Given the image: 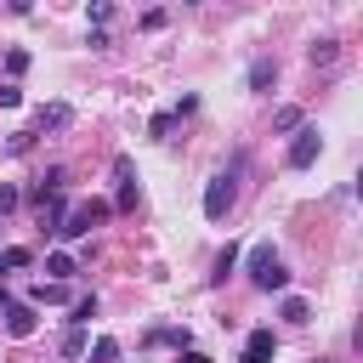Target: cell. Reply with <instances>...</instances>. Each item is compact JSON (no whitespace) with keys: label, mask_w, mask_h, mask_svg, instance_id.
Returning <instances> with one entry per match:
<instances>
[{"label":"cell","mask_w":363,"mask_h":363,"mask_svg":"<svg viewBox=\"0 0 363 363\" xmlns=\"http://www.w3.org/2000/svg\"><path fill=\"white\" fill-rule=\"evenodd\" d=\"M17 204H23V193H17V187H11V182H0V216H11V210H17Z\"/></svg>","instance_id":"cell-20"},{"label":"cell","mask_w":363,"mask_h":363,"mask_svg":"<svg viewBox=\"0 0 363 363\" xmlns=\"http://www.w3.org/2000/svg\"><path fill=\"white\" fill-rule=\"evenodd\" d=\"M278 318H284V323H306V318H312V306H306L301 295H284V306H278Z\"/></svg>","instance_id":"cell-13"},{"label":"cell","mask_w":363,"mask_h":363,"mask_svg":"<svg viewBox=\"0 0 363 363\" xmlns=\"http://www.w3.org/2000/svg\"><path fill=\"white\" fill-rule=\"evenodd\" d=\"M278 357V335L272 329H250L244 335V363H272Z\"/></svg>","instance_id":"cell-5"},{"label":"cell","mask_w":363,"mask_h":363,"mask_svg":"<svg viewBox=\"0 0 363 363\" xmlns=\"http://www.w3.org/2000/svg\"><path fill=\"white\" fill-rule=\"evenodd\" d=\"M0 306H11V295H6V284H0Z\"/></svg>","instance_id":"cell-27"},{"label":"cell","mask_w":363,"mask_h":363,"mask_svg":"<svg viewBox=\"0 0 363 363\" xmlns=\"http://www.w3.org/2000/svg\"><path fill=\"white\" fill-rule=\"evenodd\" d=\"M113 182H119V199H113V210H136V176H130V159H125V153L113 159Z\"/></svg>","instance_id":"cell-7"},{"label":"cell","mask_w":363,"mask_h":363,"mask_svg":"<svg viewBox=\"0 0 363 363\" xmlns=\"http://www.w3.org/2000/svg\"><path fill=\"white\" fill-rule=\"evenodd\" d=\"M318 153H323V130L318 125H301L295 142H289V153H284V164L289 170H306V164H318Z\"/></svg>","instance_id":"cell-4"},{"label":"cell","mask_w":363,"mask_h":363,"mask_svg":"<svg viewBox=\"0 0 363 363\" xmlns=\"http://www.w3.org/2000/svg\"><path fill=\"white\" fill-rule=\"evenodd\" d=\"M91 318H96V295H79V301H74V318H68V329H85Z\"/></svg>","instance_id":"cell-14"},{"label":"cell","mask_w":363,"mask_h":363,"mask_svg":"<svg viewBox=\"0 0 363 363\" xmlns=\"http://www.w3.org/2000/svg\"><path fill=\"white\" fill-rule=\"evenodd\" d=\"M301 125H306V119H301V108H278V113H272V130H289V136H295Z\"/></svg>","instance_id":"cell-15"},{"label":"cell","mask_w":363,"mask_h":363,"mask_svg":"<svg viewBox=\"0 0 363 363\" xmlns=\"http://www.w3.org/2000/svg\"><path fill=\"white\" fill-rule=\"evenodd\" d=\"M34 323H40V318H34V306H28V301H11V306H6V335H11V340H28V335H34Z\"/></svg>","instance_id":"cell-6"},{"label":"cell","mask_w":363,"mask_h":363,"mask_svg":"<svg viewBox=\"0 0 363 363\" xmlns=\"http://www.w3.org/2000/svg\"><path fill=\"white\" fill-rule=\"evenodd\" d=\"M6 147H11V153H28V147H34V130H17V136H11Z\"/></svg>","instance_id":"cell-24"},{"label":"cell","mask_w":363,"mask_h":363,"mask_svg":"<svg viewBox=\"0 0 363 363\" xmlns=\"http://www.w3.org/2000/svg\"><path fill=\"white\" fill-rule=\"evenodd\" d=\"M23 267H34V250H23V244L0 250V272H23Z\"/></svg>","instance_id":"cell-12"},{"label":"cell","mask_w":363,"mask_h":363,"mask_svg":"<svg viewBox=\"0 0 363 363\" xmlns=\"http://www.w3.org/2000/svg\"><path fill=\"white\" fill-rule=\"evenodd\" d=\"M68 125H74V108L68 102H45L34 113V130H68Z\"/></svg>","instance_id":"cell-8"},{"label":"cell","mask_w":363,"mask_h":363,"mask_svg":"<svg viewBox=\"0 0 363 363\" xmlns=\"http://www.w3.org/2000/svg\"><path fill=\"white\" fill-rule=\"evenodd\" d=\"M108 17H113V6H108V0H96V6H91V28H108Z\"/></svg>","instance_id":"cell-22"},{"label":"cell","mask_w":363,"mask_h":363,"mask_svg":"<svg viewBox=\"0 0 363 363\" xmlns=\"http://www.w3.org/2000/svg\"><path fill=\"white\" fill-rule=\"evenodd\" d=\"M238 170H244V159H233V170L210 176V187H204V216L210 221H227V210L238 204Z\"/></svg>","instance_id":"cell-2"},{"label":"cell","mask_w":363,"mask_h":363,"mask_svg":"<svg viewBox=\"0 0 363 363\" xmlns=\"http://www.w3.org/2000/svg\"><path fill=\"white\" fill-rule=\"evenodd\" d=\"M102 216H108V204H102V199H85V204H68L62 221H57L51 233H57V238H85L91 221H102Z\"/></svg>","instance_id":"cell-3"},{"label":"cell","mask_w":363,"mask_h":363,"mask_svg":"<svg viewBox=\"0 0 363 363\" xmlns=\"http://www.w3.org/2000/svg\"><path fill=\"white\" fill-rule=\"evenodd\" d=\"M113 357H119V340H113V335L91 340V363H113Z\"/></svg>","instance_id":"cell-18"},{"label":"cell","mask_w":363,"mask_h":363,"mask_svg":"<svg viewBox=\"0 0 363 363\" xmlns=\"http://www.w3.org/2000/svg\"><path fill=\"white\" fill-rule=\"evenodd\" d=\"M272 79H278V62L272 57H255L250 62V91H272Z\"/></svg>","instance_id":"cell-10"},{"label":"cell","mask_w":363,"mask_h":363,"mask_svg":"<svg viewBox=\"0 0 363 363\" xmlns=\"http://www.w3.org/2000/svg\"><path fill=\"white\" fill-rule=\"evenodd\" d=\"M335 57H340V40H329V34H323V40H312V45H306V62H312V68H329V62H335Z\"/></svg>","instance_id":"cell-9"},{"label":"cell","mask_w":363,"mask_h":363,"mask_svg":"<svg viewBox=\"0 0 363 363\" xmlns=\"http://www.w3.org/2000/svg\"><path fill=\"white\" fill-rule=\"evenodd\" d=\"M250 284L267 289V295L289 284V267H284V255H278L272 244H250Z\"/></svg>","instance_id":"cell-1"},{"label":"cell","mask_w":363,"mask_h":363,"mask_svg":"<svg viewBox=\"0 0 363 363\" xmlns=\"http://www.w3.org/2000/svg\"><path fill=\"white\" fill-rule=\"evenodd\" d=\"M28 68V51H6V74H23Z\"/></svg>","instance_id":"cell-23"},{"label":"cell","mask_w":363,"mask_h":363,"mask_svg":"<svg viewBox=\"0 0 363 363\" xmlns=\"http://www.w3.org/2000/svg\"><path fill=\"white\" fill-rule=\"evenodd\" d=\"M170 130H176V113H153V119H147V136H153V142H164Z\"/></svg>","instance_id":"cell-19"},{"label":"cell","mask_w":363,"mask_h":363,"mask_svg":"<svg viewBox=\"0 0 363 363\" xmlns=\"http://www.w3.org/2000/svg\"><path fill=\"white\" fill-rule=\"evenodd\" d=\"M45 272H51L57 284H68V278H74L79 267H74V255H68V250H51V255H45Z\"/></svg>","instance_id":"cell-11"},{"label":"cell","mask_w":363,"mask_h":363,"mask_svg":"<svg viewBox=\"0 0 363 363\" xmlns=\"http://www.w3.org/2000/svg\"><path fill=\"white\" fill-rule=\"evenodd\" d=\"M17 102H23V91L17 85H0V108H17Z\"/></svg>","instance_id":"cell-25"},{"label":"cell","mask_w":363,"mask_h":363,"mask_svg":"<svg viewBox=\"0 0 363 363\" xmlns=\"http://www.w3.org/2000/svg\"><path fill=\"white\" fill-rule=\"evenodd\" d=\"M176 363H210V357H204V352H182Z\"/></svg>","instance_id":"cell-26"},{"label":"cell","mask_w":363,"mask_h":363,"mask_svg":"<svg viewBox=\"0 0 363 363\" xmlns=\"http://www.w3.org/2000/svg\"><path fill=\"white\" fill-rule=\"evenodd\" d=\"M34 301H68L62 284H34Z\"/></svg>","instance_id":"cell-21"},{"label":"cell","mask_w":363,"mask_h":363,"mask_svg":"<svg viewBox=\"0 0 363 363\" xmlns=\"http://www.w3.org/2000/svg\"><path fill=\"white\" fill-rule=\"evenodd\" d=\"M85 352H91L85 329H68V335H62V357H85Z\"/></svg>","instance_id":"cell-17"},{"label":"cell","mask_w":363,"mask_h":363,"mask_svg":"<svg viewBox=\"0 0 363 363\" xmlns=\"http://www.w3.org/2000/svg\"><path fill=\"white\" fill-rule=\"evenodd\" d=\"M233 267H238V244H227V250L216 255V272H210V278H216V284H227V272H233Z\"/></svg>","instance_id":"cell-16"}]
</instances>
